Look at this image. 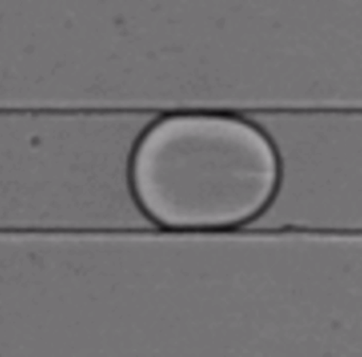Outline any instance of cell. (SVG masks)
Masks as SVG:
<instances>
[{"label":"cell","instance_id":"1","mask_svg":"<svg viewBox=\"0 0 362 357\" xmlns=\"http://www.w3.org/2000/svg\"><path fill=\"white\" fill-rule=\"evenodd\" d=\"M279 180L268 136L250 121L216 113L163 117L139 138L131 162L137 201L171 229L241 225L270 203Z\"/></svg>","mask_w":362,"mask_h":357}]
</instances>
